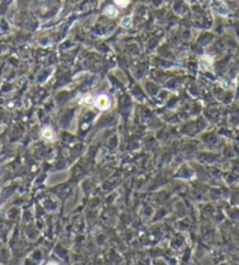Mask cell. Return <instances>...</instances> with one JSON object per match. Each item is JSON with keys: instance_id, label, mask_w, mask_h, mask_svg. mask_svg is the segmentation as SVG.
Listing matches in <instances>:
<instances>
[{"instance_id": "obj_1", "label": "cell", "mask_w": 239, "mask_h": 265, "mask_svg": "<svg viewBox=\"0 0 239 265\" xmlns=\"http://www.w3.org/2000/svg\"><path fill=\"white\" fill-rule=\"evenodd\" d=\"M95 106L99 108V109H102V110H106L109 108L110 106V100L107 95H99L96 99H95Z\"/></svg>"}, {"instance_id": "obj_2", "label": "cell", "mask_w": 239, "mask_h": 265, "mask_svg": "<svg viewBox=\"0 0 239 265\" xmlns=\"http://www.w3.org/2000/svg\"><path fill=\"white\" fill-rule=\"evenodd\" d=\"M42 136H43L46 140H53L54 133L52 131L51 128H46V129H43V131H42Z\"/></svg>"}, {"instance_id": "obj_3", "label": "cell", "mask_w": 239, "mask_h": 265, "mask_svg": "<svg viewBox=\"0 0 239 265\" xmlns=\"http://www.w3.org/2000/svg\"><path fill=\"white\" fill-rule=\"evenodd\" d=\"M105 13L108 14V15H110V16H116V15H117V11H116L113 6H108V7L105 9Z\"/></svg>"}, {"instance_id": "obj_4", "label": "cell", "mask_w": 239, "mask_h": 265, "mask_svg": "<svg viewBox=\"0 0 239 265\" xmlns=\"http://www.w3.org/2000/svg\"><path fill=\"white\" fill-rule=\"evenodd\" d=\"M121 25H122L123 27H130V25H131V20H130V18H129V16L123 18V19L121 20Z\"/></svg>"}, {"instance_id": "obj_5", "label": "cell", "mask_w": 239, "mask_h": 265, "mask_svg": "<svg viewBox=\"0 0 239 265\" xmlns=\"http://www.w3.org/2000/svg\"><path fill=\"white\" fill-rule=\"evenodd\" d=\"M115 1H116V4L120 5L121 7H125L128 5V2H129V0H115Z\"/></svg>"}]
</instances>
